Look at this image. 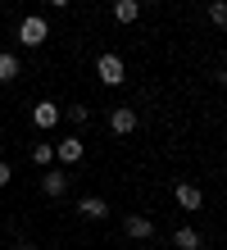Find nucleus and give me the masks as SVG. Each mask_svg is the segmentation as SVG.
<instances>
[{
    "mask_svg": "<svg viewBox=\"0 0 227 250\" xmlns=\"http://www.w3.org/2000/svg\"><path fill=\"white\" fill-rule=\"evenodd\" d=\"M82 155H86V146H82V137H64V141H59L55 146V159H59V164H82Z\"/></svg>",
    "mask_w": 227,
    "mask_h": 250,
    "instance_id": "423d86ee",
    "label": "nucleus"
},
{
    "mask_svg": "<svg viewBox=\"0 0 227 250\" xmlns=\"http://www.w3.org/2000/svg\"><path fill=\"white\" fill-rule=\"evenodd\" d=\"M45 5H55V9H68V5H73V0H45Z\"/></svg>",
    "mask_w": 227,
    "mask_h": 250,
    "instance_id": "f3484780",
    "label": "nucleus"
},
{
    "mask_svg": "<svg viewBox=\"0 0 227 250\" xmlns=\"http://www.w3.org/2000/svg\"><path fill=\"white\" fill-rule=\"evenodd\" d=\"M68 187H73V178H68L64 168H45V173H41V191H45L50 200H59V196H64Z\"/></svg>",
    "mask_w": 227,
    "mask_h": 250,
    "instance_id": "39448f33",
    "label": "nucleus"
},
{
    "mask_svg": "<svg viewBox=\"0 0 227 250\" xmlns=\"http://www.w3.org/2000/svg\"><path fill=\"white\" fill-rule=\"evenodd\" d=\"M64 114H68V123H86V119H91V109H86V105H68Z\"/></svg>",
    "mask_w": 227,
    "mask_h": 250,
    "instance_id": "2eb2a0df",
    "label": "nucleus"
},
{
    "mask_svg": "<svg viewBox=\"0 0 227 250\" xmlns=\"http://www.w3.org/2000/svg\"><path fill=\"white\" fill-rule=\"evenodd\" d=\"M173 246L177 250H200V232H195V228H177L173 232Z\"/></svg>",
    "mask_w": 227,
    "mask_h": 250,
    "instance_id": "9b49d317",
    "label": "nucleus"
},
{
    "mask_svg": "<svg viewBox=\"0 0 227 250\" xmlns=\"http://www.w3.org/2000/svg\"><path fill=\"white\" fill-rule=\"evenodd\" d=\"M96 73H100V82H104V86H118V82L127 78V68H123V60H118V55H109V50H104L100 60H96Z\"/></svg>",
    "mask_w": 227,
    "mask_h": 250,
    "instance_id": "f03ea898",
    "label": "nucleus"
},
{
    "mask_svg": "<svg viewBox=\"0 0 227 250\" xmlns=\"http://www.w3.org/2000/svg\"><path fill=\"white\" fill-rule=\"evenodd\" d=\"M19 55H9V50H0V82H14V78H19Z\"/></svg>",
    "mask_w": 227,
    "mask_h": 250,
    "instance_id": "f8f14e48",
    "label": "nucleus"
},
{
    "mask_svg": "<svg viewBox=\"0 0 227 250\" xmlns=\"http://www.w3.org/2000/svg\"><path fill=\"white\" fill-rule=\"evenodd\" d=\"M59 119H64V109H59L55 100H37V105H32V123H37L41 132H50V127H59Z\"/></svg>",
    "mask_w": 227,
    "mask_h": 250,
    "instance_id": "20e7f679",
    "label": "nucleus"
},
{
    "mask_svg": "<svg viewBox=\"0 0 227 250\" xmlns=\"http://www.w3.org/2000/svg\"><path fill=\"white\" fill-rule=\"evenodd\" d=\"M109 127L118 132V137H127V132H136V109H132V105H118V109L109 114Z\"/></svg>",
    "mask_w": 227,
    "mask_h": 250,
    "instance_id": "6e6552de",
    "label": "nucleus"
},
{
    "mask_svg": "<svg viewBox=\"0 0 227 250\" xmlns=\"http://www.w3.org/2000/svg\"><path fill=\"white\" fill-rule=\"evenodd\" d=\"M209 23H214V27H227V0H209Z\"/></svg>",
    "mask_w": 227,
    "mask_h": 250,
    "instance_id": "4468645a",
    "label": "nucleus"
},
{
    "mask_svg": "<svg viewBox=\"0 0 227 250\" xmlns=\"http://www.w3.org/2000/svg\"><path fill=\"white\" fill-rule=\"evenodd\" d=\"M78 214L82 218H109V205H104L100 196H82L78 200Z\"/></svg>",
    "mask_w": 227,
    "mask_h": 250,
    "instance_id": "1a4fd4ad",
    "label": "nucleus"
},
{
    "mask_svg": "<svg viewBox=\"0 0 227 250\" xmlns=\"http://www.w3.org/2000/svg\"><path fill=\"white\" fill-rule=\"evenodd\" d=\"M218 82H223V86H227V68H218Z\"/></svg>",
    "mask_w": 227,
    "mask_h": 250,
    "instance_id": "a211bd4d",
    "label": "nucleus"
},
{
    "mask_svg": "<svg viewBox=\"0 0 227 250\" xmlns=\"http://www.w3.org/2000/svg\"><path fill=\"white\" fill-rule=\"evenodd\" d=\"M45 37H50V23H45V19H37V14H27V19L19 23V41H23L27 50L45 46Z\"/></svg>",
    "mask_w": 227,
    "mask_h": 250,
    "instance_id": "f257e3e1",
    "label": "nucleus"
},
{
    "mask_svg": "<svg viewBox=\"0 0 227 250\" xmlns=\"http://www.w3.org/2000/svg\"><path fill=\"white\" fill-rule=\"evenodd\" d=\"M173 200H177L186 214H195V209L205 205V191L195 187V182H173Z\"/></svg>",
    "mask_w": 227,
    "mask_h": 250,
    "instance_id": "7ed1b4c3",
    "label": "nucleus"
},
{
    "mask_svg": "<svg viewBox=\"0 0 227 250\" xmlns=\"http://www.w3.org/2000/svg\"><path fill=\"white\" fill-rule=\"evenodd\" d=\"M136 14H141V0H114V19L118 23H136Z\"/></svg>",
    "mask_w": 227,
    "mask_h": 250,
    "instance_id": "9d476101",
    "label": "nucleus"
},
{
    "mask_svg": "<svg viewBox=\"0 0 227 250\" xmlns=\"http://www.w3.org/2000/svg\"><path fill=\"white\" fill-rule=\"evenodd\" d=\"M32 164H37V168H50V164H55V146H50V141L32 146Z\"/></svg>",
    "mask_w": 227,
    "mask_h": 250,
    "instance_id": "ddd939ff",
    "label": "nucleus"
},
{
    "mask_svg": "<svg viewBox=\"0 0 227 250\" xmlns=\"http://www.w3.org/2000/svg\"><path fill=\"white\" fill-rule=\"evenodd\" d=\"M123 232H127L132 241H150V237H155V218H145V214H127V218H123Z\"/></svg>",
    "mask_w": 227,
    "mask_h": 250,
    "instance_id": "0eeeda50",
    "label": "nucleus"
},
{
    "mask_svg": "<svg viewBox=\"0 0 227 250\" xmlns=\"http://www.w3.org/2000/svg\"><path fill=\"white\" fill-rule=\"evenodd\" d=\"M14 250H37V246H14Z\"/></svg>",
    "mask_w": 227,
    "mask_h": 250,
    "instance_id": "6ab92c4d",
    "label": "nucleus"
},
{
    "mask_svg": "<svg viewBox=\"0 0 227 250\" xmlns=\"http://www.w3.org/2000/svg\"><path fill=\"white\" fill-rule=\"evenodd\" d=\"M9 178H14V168L5 164V159H0V187H9Z\"/></svg>",
    "mask_w": 227,
    "mask_h": 250,
    "instance_id": "dca6fc26",
    "label": "nucleus"
}]
</instances>
